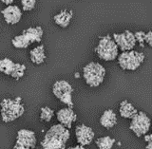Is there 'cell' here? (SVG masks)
I'll use <instances>...</instances> for the list:
<instances>
[{
    "instance_id": "obj_1",
    "label": "cell",
    "mask_w": 152,
    "mask_h": 149,
    "mask_svg": "<svg viewBox=\"0 0 152 149\" xmlns=\"http://www.w3.org/2000/svg\"><path fill=\"white\" fill-rule=\"evenodd\" d=\"M69 137V129L60 123L54 124L45 134V137L41 142L42 149H66V142Z\"/></svg>"
},
{
    "instance_id": "obj_2",
    "label": "cell",
    "mask_w": 152,
    "mask_h": 149,
    "mask_svg": "<svg viewBox=\"0 0 152 149\" xmlns=\"http://www.w3.org/2000/svg\"><path fill=\"white\" fill-rule=\"evenodd\" d=\"M1 118L4 123H10L20 118L25 112V107L20 97L15 99H4L0 103Z\"/></svg>"
},
{
    "instance_id": "obj_3",
    "label": "cell",
    "mask_w": 152,
    "mask_h": 149,
    "mask_svg": "<svg viewBox=\"0 0 152 149\" xmlns=\"http://www.w3.org/2000/svg\"><path fill=\"white\" fill-rule=\"evenodd\" d=\"M43 28L41 27H33L24 30L20 35H17L12 40V44L16 49H27L31 44L41 42L43 37Z\"/></svg>"
},
{
    "instance_id": "obj_4",
    "label": "cell",
    "mask_w": 152,
    "mask_h": 149,
    "mask_svg": "<svg viewBox=\"0 0 152 149\" xmlns=\"http://www.w3.org/2000/svg\"><path fill=\"white\" fill-rule=\"evenodd\" d=\"M104 76H106V69L96 62H90L83 69L84 80L86 84L91 88H97L101 85L104 82Z\"/></svg>"
},
{
    "instance_id": "obj_5",
    "label": "cell",
    "mask_w": 152,
    "mask_h": 149,
    "mask_svg": "<svg viewBox=\"0 0 152 149\" xmlns=\"http://www.w3.org/2000/svg\"><path fill=\"white\" fill-rule=\"evenodd\" d=\"M118 47L110 35H106L100 38L95 52L100 59L104 61H113L118 57Z\"/></svg>"
},
{
    "instance_id": "obj_6",
    "label": "cell",
    "mask_w": 152,
    "mask_h": 149,
    "mask_svg": "<svg viewBox=\"0 0 152 149\" xmlns=\"http://www.w3.org/2000/svg\"><path fill=\"white\" fill-rule=\"evenodd\" d=\"M118 65L124 70H136L144 63L145 56L142 52L136 50H129L122 52L118 55Z\"/></svg>"
},
{
    "instance_id": "obj_7",
    "label": "cell",
    "mask_w": 152,
    "mask_h": 149,
    "mask_svg": "<svg viewBox=\"0 0 152 149\" xmlns=\"http://www.w3.org/2000/svg\"><path fill=\"white\" fill-rule=\"evenodd\" d=\"M73 88L71 85L66 80H58L52 85V93L61 103L68 105V107H73L72 102Z\"/></svg>"
},
{
    "instance_id": "obj_8",
    "label": "cell",
    "mask_w": 152,
    "mask_h": 149,
    "mask_svg": "<svg viewBox=\"0 0 152 149\" xmlns=\"http://www.w3.org/2000/svg\"><path fill=\"white\" fill-rule=\"evenodd\" d=\"M150 124L151 122L148 116L145 112L139 111L131 119L129 128L137 137H141L146 135V133L149 131Z\"/></svg>"
},
{
    "instance_id": "obj_9",
    "label": "cell",
    "mask_w": 152,
    "mask_h": 149,
    "mask_svg": "<svg viewBox=\"0 0 152 149\" xmlns=\"http://www.w3.org/2000/svg\"><path fill=\"white\" fill-rule=\"evenodd\" d=\"M25 65L14 63L11 59L4 58L0 60V72L12 76L14 79H20L25 74Z\"/></svg>"
},
{
    "instance_id": "obj_10",
    "label": "cell",
    "mask_w": 152,
    "mask_h": 149,
    "mask_svg": "<svg viewBox=\"0 0 152 149\" xmlns=\"http://www.w3.org/2000/svg\"><path fill=\"white\" fill-rule=\"evenodd\" d=\"M112 39L117 45L118 49H120L123 52L133 50L136 46L134 33L127 30L122 33H114Z\"/></svg>"
},
{
    "instance_id": "obj_11",
    "label": "cell",
    "mask_w": 152,
    "mask_h": 149,
    "mask_svg": "<svg viewBox=\"0 0 152 149\" xmlns=\"http://www.w3.org/2000/svg\"><path fill=\"white\" fill-rule=\"evenodd\" d=\"M75 136L77 139L79 145L86 146L91 143L94 139V132L92 128H90L85 124H79L75 128Z\"/></svg>"
},
{
    "instance_id": "obj_12",
    "label": "cell",
    "mask_w": 152,
    "mask_h": 149,
    "mask_svg": "<svg viewBox=\"0 0 152 149\" xmlns=\"http://www.w3.org/2000/svg\"><path fill=\"white\" fill-rule=\"evenodd\" d=\"M56 117L61 126H63L66 129H70L72 126V123L77 121V115L74 112V110L70 107H64L59 109L56 113Z\"/></svg>"
},
{
    "instance_id": "obj_13",
    "label": "cell",
    "mask_w": 152,
    "mask_h": 149,
    "mask_svg": "<svg viewBox=\"0 0 152 149\" xmlns=\"http://www.w3.org/2000/svg\"><path fill=\"white\" fill-rule=\"evenodd\" d=\"M15 145L33 149L36 146L35 133L31 130H28V129H21V130H19L17 133Z\"/></svg>"
},
{
    "instance_id": "obj_14",
    "label": "cell",
    "mask_w": 152,
    "mask_h": 149,
    "mask_svg": "<svg viewBox=\"0 0 152 149\" xmlns=\"http://www.w3.org/2000/svg\"><path fill=\"white\" fill-rule=\"evenodd\" d=\"M1 13L6 23L10 24V25L17 24L22 17V11L15 5H10L7 8L2 9Z\"/></svg>"
},
{
    "instance_id": "obj_15",
    "label": "cell",
    "mask_w": 152,
    "mask_h": 149,
    "mask_svg": "<svg viewBox=\"0 0 152 149\" xmlns=\"http://www.w3.org/2000/svg\"><path fill=\"white\" fill-rule=\"evenodd\" d=\"M100 123H101L102 126L107 129H110L114 127L117 123L116 113L112 109L104 110V112L102 114L101 118H100Z\"/></svg>"
},
{
    "instance_id": "obj_16",
    "label": "cell",
    "mask_w": 152,
    "mask_h": 149,
    "mask_svg": "<svg viewBox=\"0 0 152 149\" xmlns=\"http://www.w3.org/2000/svg\"><path fill=\"white\" fill-rule=\"evenodd\" d=\"M73 12L68 9H63L59 13H57L53 17V21L56 25H58L61 28H66L72 19Z\"/></svg>"
},
{
    "instance_id": "obj_17",
    "label": "cell",
    "mask_w": 152,
    "mask_h": 149,
    "mask_svg": "<svg viewBox=\"0 0 152 149\" xmlns=\"http://www.w3.org/2000/svg\"><path fill=\"white\" fill-rule=\"evenodd\" d=\"M119 112H120V115L123 118L132 119L138 113V110L133 107L131 103L125 100V101H123V102H121V104H120Z\"/></svg>"
},
{
    "instance_id": "obj_18",
    "label": "cell",
    "mask_w": 152,
    "mask_h": 149,
    "mask_svg": "<svg viewBox=\"0 0 152 149\" xmlns=\"http://www.w3.org/2000/svg\"><path fill=\"white\" fill-rule=\"evenodd\" d=\"M31 55V60L33 64L35 65H41L45 62L46 60V54H45V47L44 45H40L30 52Z\"/></svg>"
},
{
    "instance_id": "obj_19",
    "label": "cell",
    "mask_w": 152,
    "mask_h": 149,
    "mask_svg": "<svg viewBox=\"0 0 152 149\" xmlns=\"http://www.w3.org/2000/svg\"><path fill=\"white\" fill-rule=\"evenodd\" d=\"M115 142H116L115 139H112L109 136L98 138L95 141V143H96V145L99 149H111Z\"/></svg>"
},
{
    "instance_id": "obj_20",
    "label": "cell",
    "mask_w": 152,
    "mask_h": 149,
    "mask_svg": "<svg viewBox=\"0 0 152 149\" xmlns=\"http://www.w3.org/2000/svg\"><path fill=\"white\" fill-rule=\"evenodd\" d=\"M54 115V111L49 107H44L41 108V113H40V120L43 122L49 123L51 121L52 117Z\"/></svg>"
},
{
    "instance_id": "obj_21",
    "label": "cell",
    "mask_w": 152,
    "mask_h": 149,
    "mask_svg": "<svg viewBox=\"0 0 152 149\" xmlns=\"http://www.w3.org/2000/svg\"><path fill=\"white\" fill-rule=\"evenodd\" d=\"M21 4L24 12H31L35 8L36 1L35 0H22Z\"/></svg>"
},
{
    "instance_id": "obj_22",
    "label": "cell",
    "mask_w": 152,
    "mask_h": 149,
    "mask_svg": "<svg viewBox=\"0 0 152 149\" xmlns=\"http://www.w3.org/2000/svg\"><path fill=\"white\" fill-rule=\"evenodd\" d=\"M145 32H144V31H137L134 33L136 43L137 42L139 43L141 47H144V46H145Z\"/></svg>"
},
{
    "instance_id": "obj_23",
    "label": "cell",
    "mask_w": 152,
    "mask_h": 149,
    "mask_svg": "<svg viewBox=\"0 0 152 149\" xmlns=\"http://www.w3.org/2000/svg\"><path fill=\"white\" fill-rule=\"evenodd\" d=\"M145 42L149 47H152V32L151 31H148L147 33H145Z\"/></svg>"
},
{
    "instance_id": "obj_24",
    "label": "cell",
    "mask_w": 152,
    "mask_h": 149,
    "mask_svg": "<svg viewBox=\"0 0 152 149\" xmlns=\"http://www.w3.org/2000/svg\"><path fill=\"white\" fill-rule=\"evenodd\" d=\"M151 139H152V135L151 134H147V135H145V141L147 142V149H152V142H151Z\"/></svg>"
},
{
    "instance_id": "obj_25",
    "label": "cell",
    "mask_w": 152,
    "mask_h": 149,
    "mask_svg": "<svg viewBox=\"0 0 152 149\" xmlns=\"http://www.w3.org/2000/svg\"><path fill=\"white\" fill-rule=\"evenodd\" d=\"M68 149H86L84 146L82 145H76V146H71V147H69Z\"/></svg>"
},
{
    "instance_id": "obj_26",
    "label": "cell",
    "mask_w": 152,
    "mask_h": 149,
    "mask_svg": "<svg viewBox=\"0 0 152 149\" xmlns=\"http://www.w3.org/2000/svg\"><path fill=\"white\" fill-rule=\"evenodd\" d=\"M2 2L5 3V4H7V5H9V6H10V4H12L13 3L12 0H2Z\"/></svg>"
},
{
    "instance_id": "obj_27",
    "label": "cell",
    "mask_w": 152,
    "mask_h": 149,
    "mask_svg": "<svg viewBox=\"0 0 152 149\" xmlns=\"http://www.w3.org/2000/svg\"><path fill=\"white\" fill-rule=\"evenodd\" d=\"M13 149H30V148H27V147H24V146H21V145H14Z\"/></svg>"
}]
</instances>
